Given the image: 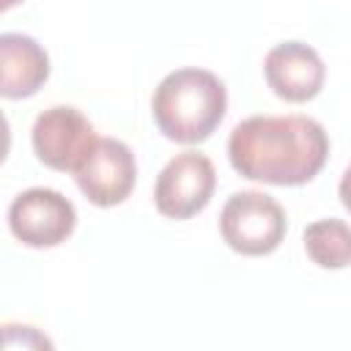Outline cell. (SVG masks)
<instances>
[{"label":"cell","mask_w":351,"mask_h":351,"mask_svg":"<svg viewBox=\"0 0 351 351\" xmlns=\"http://www.w3.org/2000/svg\"><path fill=\"white\" fill-rule=\"evenodd\" d=\"M228 159L241 178L302 186L324 170L329 134L307 115H252L233 126Z\"/></svg>","instance_id":"1"},{"label":"cell","mask_w":351,"mask_h":351,"mask_svg":"<svg viewBox=\"0 0 351 351\" xmlns=\"http://www.w3.org/2000/svg\"><path fill=\"white\" fill-rule=\"evenodd\" d=\"M228 110V90L222 80L197 66L170 71L151 96V115L156 129L181 145L203 143L222 123Z\"/></svg>","instance_id":"2"},{"label":"cell","mask_w":351,"mask_h":351,"mask_svg":"<svg viewBox=\"0 0 351 351\" xmlns=\"http://www.w3.org/2000/svg\"><path fill=\"white\" fill-rule=\"evenodd\" d=\"M288 222L282 206L258 189L233 192L219 214V233L225 244L247 258L274 252L285 239Z\"/></svg>","instance_id":"3"},{"label":"cell","mask_w":351,"mask_h":351,"mask_svg":"<svg viewBox=\"0 0 351 351\" xmlns=\"http://www.w3.org/2000/svg\"><path fill=\"white\" fill-rule=\"evenodd\" d=\"M8 228L25 247L47 250L63 244L77 228L74 203L49 186H30L8 206Z\"/></svg>","instance_id":"4"},{"label":"cell","mask_w":351,"mask_h":351,"mask_svg":"<svg viewBox=\"0 0 351 351\" xmlns=\"http://www.w3.org/2000/svg\"><path fill=\"white\" fill-rule=\"evenodd\" d=\"M217 189V170L206 154H176L156 176L154 206L167 219H189L200 214Z\"/></svg>","instance_id":"5"},{"label":"cell","mask_w":351,"mask_h":351,"mask_svg":"<svg viewBox=\"0 0 351 351\" xmlns=\"http://www.w3.org/2000/svg\"><path fill=\"white\" fill-rule=\"evenodd\" d=\"M96 140L99 137L93 132V123L69 104H55L44 110L30 129L36 159L58 173H74L88 151L96 145Z\"/></svg>","instance_id":"6"},{"label":"cell","mask_w":351,"mask_h":351,"mask_svg":"<svg viewBox=\"0 0 351 351\" xmlns=\"http://www.w3.org/2000/svg\"><path fill=\"white\" fill-rule=\"evenodd\" d=\"M74 181L93 206H121L137 184V162L132 148L115 137H99L74 170Z\"/></svg>","instance_id":"7"},{"label":"cell","mask_w":351,"mask_h":351,"mask_svg":"<svg viewBox=\"0 0 351 351\" xmlns=\"http://www.w3.org/2000/svg\"><path fill=\"white\" fill-rule=\"evenodd\" d=\"M263 74L271 93L291 104L315 99L326 82L321 55L304 41H282L271 47L263 60Z\"/></svg>","instance_id":"8"},{"label":"cell","mask_w":351,"mask_h":351,"mask_svg":"<svg viewBox=\"0 0 351 351\" xmlns=\"http://www.w3.org/2000/svg\"><path fill=\"white\" fill-rule=\"evenodd\" d=\"M0 63L3 82L0 93L5 99H27L49 80V55L44 47L25 33L0 36Z\"/></svg>","instance_id":"9"},{"label":"cell","mask_w":351,"mask_h":351,"mask_svg":"<svg viewBox=\"0 0 351 351\" xmlns=\"http://www.w3.org/2000/svg\"><path fill=\"white\" fill-rule=\"evenodd\" d=\"M307 258L321 269L351 266V225L343 219H315L302 233Z\"/></svg>","instance_id":"10"},{"label":"cell","mask_w":351,"mask_h":351,"mask_svg":"<svg viewBox=\"0 0 351 351\" xmlns=\"http://www.w3.org/2000/svg\"><path fill=\"white\" fill-rule=\"evenodd\" d=\"M337 195H340V203L346 206V211L351 214V165L346 167L343 178H340V186H337Z\"/></svg>","instance_id":"11"},{"label":"cell","mask_w":351,"mask_h":351,"mask_svg":"<svg viewBox=\"0 0 351 351\" xmlns=\"http://www.w3.org/2000/svg\"><path fill=\"white\" fill-rule=\"evenodd\" d=\"M16 3H25V0H3V3H0V8H3V11H8V8H14Z\"/></svg>","instance_id":"12"}]
</instances>
